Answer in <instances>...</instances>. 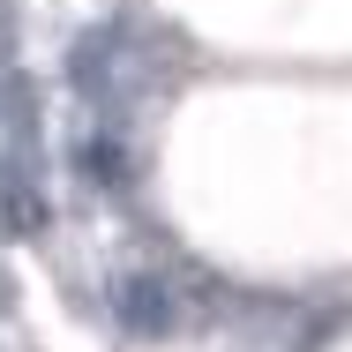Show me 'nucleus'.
<instances>
[{
    "mask_svg": "<svg viewBox=\"0 0 352 352\" xmlns=\"http://www.w3.org/2000/svg\"><path fill=\"white\" fill-rule=\"evenodd\" d=\"M188 292L173 278H120V292H113V315H120V330H135V338H165L188 307H180Z\"/></svg>",
    "mask_w": 352,
    "mask_h": 352,
    "instance_id": "1",
    "label": "nucleus"
}]
</instances>
